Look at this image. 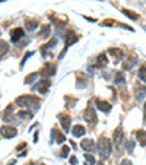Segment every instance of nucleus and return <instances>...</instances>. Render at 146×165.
<instances>
[{"label":"nucleus","instance_id":"obj_13","mask_svg":"<svg viewBox=\"0 0 146 165\" xmlns=\"http://www.w3.org/2000/svg\"><path fill=\"white\" fill-rule=\"evenodd\" d=\"M136 138L140 143V146H146V132L145 130H139V132H136Z\"/></svg>","mask_w":146,"mask_h":165},{"label":"nucleus","instance_id":"obj_5","mask_svg":"<svg viewBox=\"0 0 146 165\" xmlns=\"http://www.w3.org/2000/svg\"><path fill=\"white\" fill-rule=\"evenodd\" d=\"M48 88H50V80L48 79H43V80H39L34 86V91H37L39 94H47Z\"/></svg>","mask_w":146,"mask_h":165},{"label":"nucleus","instance_id":"obj_25","mask_svg":"<svg viewBox=\"0 0 146 165\" xmlns=\"http://www.w3.org/2000/svg\"><path fill=\"white\" fill-rule=\"evenodd\" d=\"M108 53H110V54H112V56H116V57H118V60H121V59H123V51H121V50L111 48Z\"/></svg>","mask_w":146,"mask_h":165},{"label":"nucleus","instance_id":"obj_26","mask_svg":"<svg viewBox=\"0 0 146 165\" xmlns=\"http://www.w3.org/2000/svg\"><path fill=\"white\" fill-rule=\"evenodd\" d=\"M48 34H50V27H47V25H45V27L41 29L39 37H41V38H45V37H48Z\"/></svg>","mask_w":146,"mask_h":165},{"label":"nucleus","instance_id":"obj_27","mask_svg":"<svg viewBox=\"0 0 146 165\" xmlns=\"http://www.w3.org/2000/svg\"><path fill=\"white\" fill-rule=\"evenodd\" d=\"M25 27H26V29H28V31H34L35 28L38 27V23H37V22H34V21H28Z\"/></svg>","mask_w":146,"mask_h":165},{"label":"nucleus","instance_id":"obj_40","mask_svg":"<svg viewBox=\"0 0 146 165\" xmlns=\"http://www.w3.org/2000/svg\"><path fill=\"white\" fill-rule=\"evenodd\" d=\"M41 165H43V164H41Z\"/></svg>","mask_w":146,"mask_h":165},{"label":"nucleus","instance_id":"obj_16","mask_svg":"<svg viewBox=\"0 0 146 165\" xmlns=\"http://www.w3.org/2000/svg\"><path fill=\"white\" fill-rule=\"evenodd\" d=\"M108 63V60H107V56L105 54H101L99 57H98V60H96V64L95 66L96 67H104L105 64Z\"/></svg>","mask_w":146,"mask_h":165},{"label":"nucleus","instance_id":"obj_1","mask_svg":"<svg viewBox=\"0 0 146 165\" xmlns=\"http://www.w3.org/2000/svg\"><path fill=\"white\" fill-rule=\"evenodd\" d=\"M15 102H16V105L22 107V108H29V107H32L34 110H38L39 108V99L35 98V97H31V95L18 97Z\"/></svg>","mask_w":146,"mask_h":165},{"label":"nucleus","instance_id":"obj_37","mask_svg":"<svg viewBox=\"0 0 146 165\" xmlns=\"http://www.w3.org/2000/svg\"><path fill=\"white\" fill-rule=\"evenodd\" d=\"M29 165H35V164H29Z\"/></svg>","mask_w":146,"mask_h":165},{"label":"nucleus","instance_id":"obj_8","mask_svg":"<svg viewBox=\"0 0 146 165\" xmlns=\"http://www.w3.org/2000/svg\"><path fill=\"white\" fill-rule=\"evenodd\" d=\"M23 37V29L22 28H15V29H12L10 31V39L12 43H18L19 39Z\"/></svg>","mask_w":146,"mask_h":165},{"label":"nucleus","instance_id":"obj_39","mask_svg":"<svg viewBox=\"0 0 146 165\" xmlns=\"http://www.w3.org/2000/svg\"><path fill=\"white\" fill-rule=\"evenodd\" d=\"M86 165H88V164H86Z\"/></svg>","mask_w":146,"mask_h":165},{"label":"nucleus","instance_id":"obj_7","mask_svg":"<svg viewBox=\"0 0 146 165\" xmlns=\"http://www.w3.org/2000/svg\"><path fill=\"white\" fill-rule=\"evenodd\" d=\"M80 148L83 149L85 152H92L96 146H95V142H94L92 139H85V140H82V143H80Z\"/></svg>","mask_w":146,"mask_h":165},{"label":"nucleus","instance_id":"obj_38","mask_svg":"<svg viewBox=\"0 0 146 165\" xmlns=\"http://www.w3.org/2000/svg\"><path fill=\"white\" fill-rule=\"evenodd\" d=\"M0 2H5V0H0Z\"/></svg>","mask_w":146,"mask_h":165},{"label":"nucleus","instance_id":"obj_31","mask_svg":"<svg viewBox=\"0 0 146 165\" xmlns=\"http://www.w3.org/2000/svg\"><path fill=\"white\" fill-rule=\"evenodd\" d=\"M126 149H127L129 152H133V149H135V142H133V140H129V142L126 143Z\"/></svg>","mask_w":146,"mask_h":165},{"label":"nucleus","instance_id":"obj_24","mask_svg":"<svg viewBox=\"0 0 146 165\" xmlns=\"http://www.w3.org/2000/svg\"><path fill=\"white\" fill-rule=\"evenodd\" d=\"M37 77H38V73H31V75H28V76L25 77V83H26V85H31L32 82H35Z\"/></svg>","mask_w":146,"mask_h":165},{"label":"nucleus","instance_id":"obj_20","mask_svg":"<svg viewBox=\"0 0 146 165\" xmlns=\"http://www.w3.org/2000/svg\"><path fill=\"white\" fill-rule=\"evenodd\" d=\"M136 63H137V59H132L130 61H129V60L124 61V63H123V69H124V70H130V69L135 66Z\"/></svg>","mask_w":146,"mask_h":165},{"label":"nucleus","instance_id":"obj_4","mask_svg":"<svg viewBox=\"0 0 146 165\" xmlns=\"http://www.w3.org/2000/svg\"><path fill=\"white\" fill-rule=\"evenodd\" d=\"M0 133H2V136H3L5 139H12L18 134V130L12 126H3L2 129H0Z\"/></svg>","mask_w":146,"mask_h":165},{"label":"nucleus","instance_id":"obj_12","mask_svg":"<svg viewBox=\"0 0 146 165\" xmlns=\"http://www.w3.org/2000/svg\"><path fill=\"white\" fill-rule=\"evenodd\" d=\"M85 133H86V130H85L83 126H75L72 129V134L75 136V138H82Z\"/></svg>","mask_w":146,"mask_h":165},{"label":"nucleus","instance_id":"obj_21","mask_svg":"<svg viewBox=\"0 0 146 165\" xmlns=\"http://www.w3.org/2000/svg\"><path fill=\"white\" fill-rule=\"evenodd\" d=\"M57 44V39L54 38V39H51L50 43H48V44H45V45H43V56H44L45 57V51H47V50H50V48H53V47H54V45Z\"/></svg>","mask_w":146,"mask_h":165},{"label":"nucleus","instance_id":"obj_11","mask_svg":"<svg viewBox=\"0 0 146 165\" xmlns=\"http://www.w3.org/2000/svg\"><path fill=\"white\" fill-rule=\"evenodd\" d=\"M95 104H96V107L101 111H104V113H108V111L111 110V105L108 104V102H105V101H102V99H96Z\"/></svg>","mask_w":146,"mask_h":165},{"label":"nucleus","instance_id":"obj_9","mask_svg":"<svg viewBox=\"0 0 146 165\" xmlns=\"http://www.w3.org/2000/svg\"><path fill=\"white\" fill-rule=\"evenodd\" d=\"M41 75L43 76H53V75H56V64H53V63H47L41 72Z\"/></svg>","mask_w":146,"mask_h":165},{"label":"nucleus","instance_id":"obj_18","mask_svg":"<svg viewBox=\"0 0 146 165\" xmlns=\"http://www.w3.org/2000/svg\"><path fill=\"white\" fill-rule=\"evenodd\" d=\"M10 113H13V105H9V107L6 108L5 114H3V120H5V121H10V120H12Z\"/></svg>","mask_w":146,"mask_h":165},{"label":"nucleus","instance_id":"obj_30","mask_svg":"<svg viewBox=\"0 0 146 165\" xmlns=\"http://www.w3.org/2000/svg\"><path fill=\"white\" fill-rule=\"evenodd\" d=\"M69 151H70V149H69V146H63L62 151H60V156H62V158H67V156H69Z\"/></svg>","mask_w":146,"mask_h":165},{"label":"nucleus","instance_id":"obj_17","mask_svg":"<svg viewBox=\"0 0 146 165\" xmlns=\"http://www.w3.org/2000/svg\"><path fill=\"white\" fill-rule=\"evenodd\" d=\"M114 82H116V83H120V85L126 82V77H124V73H123V72H117V73H116V76H114Z\"/></svg>","mask_w":146,"mask_h":165},{"label":"nucleus","instance_id":"obj_28","mask_svg":"<svg viewBox=\"0 0 146 165\" xmlns=\"http://www.w3.org/2000/svg\"><path fill=\"white\" fill-rule=\"evenodd\" d=\"M139 77L146 83V66H142L140 70H139Z\"/></svg>","mask_w":146,"mask_h":165},{"label":"nucleus","instance_id":"obj_3","mask_svg":"<svg viewBox=\"0 0 146 165\" xmlns=\"http://www.w3.org/2000/svg\"><path fill=\"white\" fill-rule=\"evenodd\" d=\"M83 118L89 124H96V121H98V118H96V113L95 110H94V105L89 104L88 105V108L83 111Z\"/></svg>","mask_w":146,"mask_h":165},{"label":"nucleus","instance_id":"obj_15","mask_svg":"<svg viewBox=\"0 0 146 165\" xmlns=\"http://www.w3.org/2000/svg\"><path fill=\"white\" fill-rule=\"evenodd\" d=\"M7 51H9V45H7V43L3 41V39H0V59H2Z\"/></svg>","mask_w":146,"mask_h":165},{"label":"nucleus","instance_id":"obj_10","mask_svg":"<svg viewBox=\"0 0 146 165\" xmlns=\"http://www.w3.org/2000/svg\"><path fill=\"white\" fill-rule=\"evenodd\" d=\"M121 142H123V130L118 127L117 130L114 132V143H116V148L120 149V146H121Z\"/></svg>","mask_w":146,"mask_h":165},{"label":"nucleus","instance_id":"obj_6","mask_svg":"<svg viewBox=\"0 0 146 165\" xmlns=\"http://www.w3.org/2000/svg\"><path fill=\"white\" fill-rule=\"evenodd\" d=\"M59 120H60V123H62L63 130L67 133L69 130H70V123H72V118H70L69 116H66V114H60V116H59Z\"/></svg>","mask_w":146,"mask_h":165},{"label":"nucleus","instance_id":"obj_33","mask_svg":"<svg viewBox=\"0 0 146 165\" xmlns=\"http://www.w3.org/2000/svg\"><path fill=\"white\" fill-rule=\"evenodd\" d=\"M34 54V53H32V51H28V53H26V54H25V57H23V60L21 61V67H23V64H25V63H26V59H28V57H31V56Z\"/></svg>","mask_w":146,"mask_h":165},{"label":"nucleus","instance_id":"obj_22","mask_svg":"<svg viewBox=\"0 0 146 165\" xmlns=\"http://www.w3.org/2000/svg\"><path fill=\"white\" fill-rule=\"evenodd\" d=\"M18 117L21 118V120H31L32 118V113H29V111H21L19 114H18Z\"/></svg>","mask_w":146,"mask_h":165},{"label":"nucleus","instance_id":"obj_32","mask_svg":"<svg viewBox=\"0 0 146 165\" xmlns=\"http://www.w3.org/2000/svg\"><path fill=\"white\" fill-rule=\"evenodd\" d=\"M66 140V138H64V134L63 133H57V136H56V142L57 143H63Z\"/></svg>","mask_w":146,"mask_h":165},{"label":"nucleus","instance_id":"obj_19","mask_svg":"<svg viewBox=\"0 0 146 165\" xmlns=\"http://www.w3.org/2000/svg\"><path fill=\"white\" fill-rule=\"evenodd\" d=\"M145 95H146V88H137V91H136V99L139 102L145 98Z\"/></svg>","mask_w":146,"mask_h":165},{"label":"nucleus","instance_id":"obj_14","mask_svg":"<svg viewBox=\"0 0 146 165\" xmlns=\"http://www.w3.org/2000/svg\"><path fill=\"white\" fill-rule=\"evenodd\" d=\"M78 37L75 35L73 32H69L67 34V38H66V47H69V45H72V44H75V43H78Z\"/></svg>","mask_w":146,"mask_h":165},{"label":"nucleus","instance_id":"obj_2","mask_svg":"<svg viewBox=\"0 0 146 165\" xmlns=\"http://www.w3.org/2000/svg\"><path fill=\"white\" fill-rule=\"evenodd\" d=\"M96 149H98V154L101 156V159L102 161L107 159L108 156H110V154H111V142H110L107 138L102 136V138L99 139V142H98Z\"/></svg>","mask_w":146,"mask_h":165},{"label":"nucleus","instance_id":"obj_34","mask_svg":"<svg viewBox=\"0 0 146 165\" xmlns=\"http://www.w3.org/2000/svg\"><path fill=\"white\" fill-rule=\"evenodd\" d=\"M78 164V158L76 156H70V165H76Z\"/></svg>","mask_w":146,"mask_h":165},{"label":"nucleus","instance_id":"obj_36","mask_svg":"<svg viewBox=\"0 0 146 165\" xmlns=\"http://www.w3.org/2000/svg\"><path fill=\"white\" fill-rule=\"evenodd\" d=\"M143 121H145V124H146V104H145V110H143Z\"/></svg>","mask_w":146,"mask_h":165},{"label":"nucleus","instance_id":"obj_23","mask_svg":"<svg viewBox=\"0 0 146 165\" xmlns=\"http://www.w3.org/2000/svg\"><path fill=\"white\" fill-rule=\"evenodd\" d=\"M123 15H126L127 18H130V19H133V21H136V19H139V15L137 13H133L132 10H127V9H123Z\"/></svg>","mask_w":146,"mask_h":165},{"label":"nucleus","instance_id":"obj_29","mask_svg":"<svg viewBox=\"0 0 146 165\" xmlns=\"http://www.w3.org/2000/svg\"><path fill=\"white\" fill-rule=\"evenodd\" d=\"M85 159H86V161H88V162H89V164H88V165H95V164H96L95 158H94V156H92V155H91V154H85Z\"/></svg>","mask_w":146,"mask_h":165},{"label":"nucleus","instance_id":"obj_35","mask_svg":"<svg viewBox=\"0 0 146 165\" xmlns=\"http://www.w3.org/2000/svg\"><path fill=\"white\" fill-rule=\"evenodd\" d=\"M120 165H132V162H130L129 159H124V161H121V164Z\"/></svg>","mask_w":146,"mask_h":165}]
</instances>
